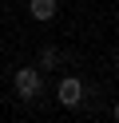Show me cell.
Masks as SVG:
<instances>
[{"mask_svg": "<svg viewBox=\"0 0 119 123\" xmlns=\"http://www.w3.org/2000/svg\"><path fill=\"white\" fill-rule=\"evenodd\" d=\"M28 12H32V20H52L56 16V0H28Z\"/></svg>", "mask_w": 119, "mask_h": 123, "instance_id": "cell-3", "label": "cell"}, {"mask_svg": "<svg viewBox=\"0 0 119 123\" xmlns=\"http://www.w3.org/2000/svg\"><path fill=\"white\" fill-rule=\"evenodd\" d=\"M56 95H60V103H63V107H75L79 99H83V83L68 75V80H60V91H56Z\"/></svg>", "mask_w": 119, "mask_h": 123, "instance_id": "cell-2", "label": "cell"}, {"mask_svg": "<svg viewBox=\"0 0 119 123\" xmlns=\"http://www.w3.org/2000/svg\"><path fill=\"white\" fill-rule=\"evenodd\" d=\"M16 91H20L24 99H36L40 95V72L36 68H20V72H16Z\"/></svg>", "mask_w": 119, "mask_h": 123, "instance_id": "cell-1", "label": "cell"}]
</instances>
